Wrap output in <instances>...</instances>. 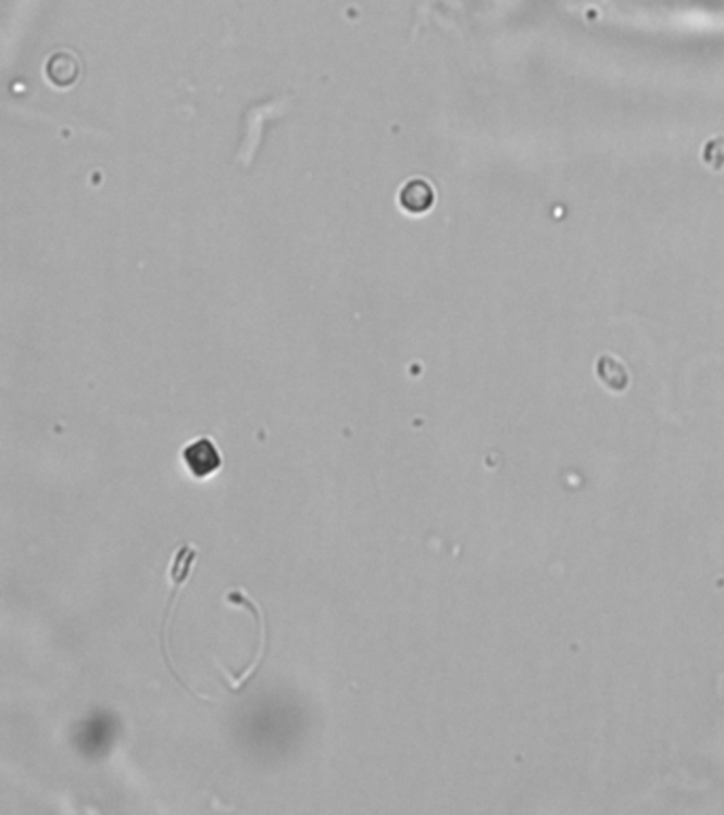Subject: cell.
Listing matches in <instances>:
<instances>
[{
    "mask_svg": "<svg viewBox=\"0 0 724 815\" xmlns=\"http://www.w3.org/2000/svg\"><path fill=\"white\" fill-rule=\"evenodd\" d=\"M226 601L227 603H234V605H242V607H247V610H251V614H255L258 616V620H260V652H258V656L247 665V669L245 672H240L238 676H229V672L227 669H224V667H220L224 674H227L229 676V688L236 692V690H240L245 684H247V678L249 676H253L255 672H258V667H260V661H262V656H264V652H266V618H264V612H262V607H260V603H255L253 599H249L245 592L240 589H234L229 590L226 594Z\"/></svg>",
    "mask_w": 724,
    "mask_h": 815,
    "instance_id": "cell-3",
    "label": "cell"
},
{
    "mask_svg": "<svg viewBox=\"0 0 724 815\" xmlns=\"http://www.w3.org/2000/svg\"><path fill=\"white\" fill-rule=\"evenodd\" d=\"M701 160H703V164H706L710 171H714V173H721V171H724V135L714 136V138H710V140L703 145Z\"/></svg>",
    "mask_w": 724,
    "mask_h": 815,
    "instance_id": "cell-6",
    "label": "cell"
},
{
    "mask_svg": "<svg viewBox=\"0 0 724 815\" xmlns=\"http://www.w3.org/2000/svg\"><path fill=\"white\" fill-rule=\"evenodd\" d=\"M182 461L185 469L196 480H207L224 467V456L211 436H200L183 447Z\"/></svg>",
    "mask_w": 724,
    "mask_h": 815,
    "instance_id": "cell-2",
    "label": "cell"
},
{
    "mask_svg": "<svg viewBox=\"0 0 724 815\" xmlns=\"http://www.w3.org/2000/svg\"><path fill=\"white\" fill-rule=\"evenodd\" d=\"M196 554H198V550H196V546H191V543H183L182 548L177 550V554H175V559H173V565L168 567V576H171V582H173L175 589L171 592V599H168L166 610H164V620H162V652H164L166 665H168V669H171V674L175 676V679L182 684L183 688H187L189 692H194V690H191V688L179 678V674L173 669V656L168 654V623L173 620L175 603H177V599L182 597L183 587H185V582L189 580V574H191V569H194V565H196ZM198 697H200V694H198Z\"/></svg>",
    "mask_w": 724,
    "mask_h": 815,
    "instance_id": "cell-1",
    "label": "cell"
},
{
    "mask_svg": "<svg viewBox=\"0 0 724 815\" xmlns=\"http://www.w3.org/2000/svg\"><path fill=\"white\" fill-rule=\"evenodd\" d=\"M77 73H79V64H77L73 53H58L47 64V77L60 88L71 86L75 82Z\"/></svg>",
    "mask_w": 724,
    "mask_h": 815,
    "instance_id": "cell-5",
    "label": "cell"
},
{
    "mask_svg": "<svg viewBox=\"0 0 724 815\" xmlns=\"http://www.w3.org/2000/svg\"><path fill=\"white\" fill-rule=\"evenodd\" d=\"M434 189L432 185L423 179H412L404 185V189L400 191V204L402 209L412 213V215H421L425 211H429L434 206Z\"/></svg>",
    "mask_w": 724,
    "mask_h": 815,
    "instance_id": "cell-4",
    "label": "cell"
}]
</instances>
